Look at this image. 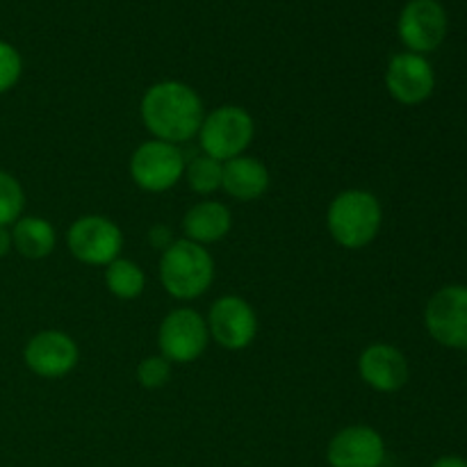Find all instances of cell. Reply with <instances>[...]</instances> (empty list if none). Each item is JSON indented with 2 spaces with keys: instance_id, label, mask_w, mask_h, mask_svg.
<instances>
[{
  "instance_id": "6da1fadb",
  "label": "cell",
  "mask_w": 467,
  "mask_h": 467,
  "mask_svg": "<svg viewBox=\"0 0 467 467\" xmlns=\"http://www.w3.org/2000/svg\"><path fill=\"white\" fill-rule=\"evenodd\" d=\"M140 114L153 140L181 146L199 135L205 108L194 87L181 80H162L144 91Z\"/></svg>"
},
{
  "instance_id": "7a4b0ae2",
  "label": "cell",
  "mask_w": 467,
  "mask_h": 467,
  "mask_svg": "<svg viewBox=\"0 0 467 467\" xmlns=\"http://www.w3.org/2000/svg\"><path fill=\"white\" fill-rule=\"evenodd\" d=\"M383 223V208L377 194L369 190H351L340 192L333 196L327 210V228L328 235L342 249H365L377 240Z\"/></svg>"
},
{
  "instance_id": "3957f363",
  "label": "cell",
  "mask_w": 467,
  "mask_h": 467,
  "mask_svg": "<svg viewBox=\"0 0 467 467\" xmlns=\"http://www.w3.org/2000/svg\"><path fill=\"white\" fill-rule=\"evenodd\" d=\"M160 283L169 296L178 301H192L203 296L214 283V258L208 246L196 242H173L160 254Z\"/></svg>"
},
{
  "instance_id": "277c9868",
  "label": "cell",
  "mask_w": 467,
  "mask_h": 467,
  "mask_svg": "<svg viewBox=\"0 0 467 467\" xmlns=\"http://www.w3.org/2000/svg\"><path fill=\"white\" fill-rule=\"evenodd\" d=\"M196 137L203 155L228 162L246 153L255 137V121L240 105H219L205 114Z\"/></svg>"
},
{
  "instance_id": "5b68a950",
  "label": "cell",
  "mask_w": 467,
  "mask_h": 467,
  "mask_svg": "<svg viewBox=\"0 0 467 467\" xmlns=\"http://www.w3.org/2000/svg\"><path fill=\"white\" fill-rule=\"evenodd\" d=\"M185 162L181 146L150 137L132 150L128 169H130L132 182L140 190L149 194H162L182 181Z\"/></svg>"
},
{
  "instance_id": "8992f818",
  "label": "cell",
  "mask_w": 467,
  "mask_h": 467,
  "mask_svg": "<svg viewBox=\"0 0 467 467\" xmlns=\"http://www.w3.org/2000/svg\"><path fill=\"white\" fill-rule=\"evenodd\" d=\"M68 254L89 267H108L123 251V233L117 222L103 214L78 217L67 231Z\"/></svg>"
},
{
  "instance_id": "52a82bcc",
  "label": "cell",
  "mask_w": 467,
  "mask_h": 467,
  "mask_svg": "<svg viewBox=\"0 0 467 467\" xmlns=\"http://www.w3.org/2000/svg\"><path fill=\"white\" fill-rule=\"evenodd\" d=\"M210 345V331L205 317L194 308H176L162 319L158 331L160 356L169 363L187 365L203 356Z\"/></svg>"
},
{
  "instance_id": "ba28073f",
  "label": "cell",
  "mask_w": 467,
  "mask_h": 467,
  "mask_svg": "<svg viewBox=\"0 0 467 467\" xmlns=\"http://www.w3.org/2000/svg\"><path fill=\"white\" fill-rule=\"evenodd\" d=\"M205 324H208L210 340H214L226 351L249 349L255 342L260 327L254 306L235 295L219 296L210 306Z\"/></svg>"
},
{
  "instance_id": "9c48e42d",
  "label": "cell",
  "mask_w": 467,
  "mask_h": 467,
  "mask_svg": "<svg viewBox=\"0 0 467 467\" xmlns=\"http://www.w3.org/2000/svg\"><path fill=\"white\" fill-rule=\"evenodd\" d=\"M424 327L438 345L467 349V285H445L424 308Z\"/></svg>"
},
{
  "instance_id": "30bf717a",
  "label": "cell",
  "mask_w": 467,
  "mask_h": 467,
  "mask_svg": "<svg viewBox=\"0 0 467 467\" xmlns=\"http://www.w3.org/2000/svg\"><path fill=\"white\" fill-rule=\"evenodd\" d=\"M78 360H80V349H78L76 340L68 333L55 331V328L35 333L23 349L26 368L35 377L48 379V381L71 374Z\"/></svg>"
},
{
  "instance_id": "8fae6325",
  "label": "cell",
  "mask_w": 467,
  "mask_h": 467,
  "mask_svg": "<svg viewBox=\"0 0 467 467\" xmlns=\"http://www.w3.org/2000/svg\"><path fill=\"white\" fill-rule=\"evenodd\" d=\"M401 44L409 53H433L447 36V12L438 0H410L397 21Z\"/></svg>"
},
{
  "instance_id": "7c38bea8",
  "label": "cell",
  "mask_w": 467,
  "mask_h": 467,
  "mask_svg": "<svg viewBox=\"0 0 467 467\" xmlns=\"http://www.w3.org/2000/svg\"><path fill=\"white\" fill-rule=\"evenodd\" d=\"M388 94L401 105H420L431 99L436 89V73L431 62L418 53H400L388 62L386 68Z\"/></svg>"
},
{
  "instance_id": "4fadbf2b",
  "label": "cell",
  "mask_w": 467,
  "mask_h": 467,
  "mask_svg": "<svg viewBox=\"0 0 467 467\" xmlns=\"http://www.w3.org/2000/svg\"><path fill=\"white\" fill-rule=\"evenodd\" d=\"M327 461L331 467H381L386 461V442L377 429L354 424L331 438Z\"/></svg>"
},
{
  "instance_id": "5bb4252c",
  "label": "cell",
  "mask_w": 467,
  "mask_h": 467,
  "mask_svg": "<svg viewBox=\"0 0 467 467\" xmlns=\"http://www.w3.org/2000/svg\"><path fill=\"white\" fill-rule=\"evenodd\" d=\"M358 374L372 390L390 395L409 383L410 368L404 351L390 342H372L358 356Z\"/></svg>"
},
{
  "instance_id": "9a60e30c",
  "label": "cell",
  "mask_w": 467,
  "mask_h": 467,
  "mask_svg": "<svg viewBox=\"0 0 467 467\" xmlns=\"http://www.w3.org/2000/svg\"><path fill=\"white\" fill-rule=\"evenodd\" d=\"M269 185H272V176L263 160L254 158V155H240V158L223 162L222 190L231 199L240 201V203L258 201L267 194Z\"/></svg>"
},
{
  "instance_id": "2e32d148",
  "label": "cell",
  "mask_w": 467,
  "mask_h": 467,
  "mask_svg": "<svg viewBox=\"0 0 467 467\" xmlns=\"http://www.w3.org/2000/svg\"><path fill=\"white\" fill-rule=\"evenodd\" d=\"M233 214L222 201L205 199L192 205L182 217V233L185 240L196 242L201 246L217 244L231 233Z\"/></svg>"
},
{
  "instance_id": "e0dca14e",
  "label": "cell",
  "mask_w": 467,
  "mask_h": 467,
  "mask_svg": "<svg viewBox=\"0 0 467 467\" xmlns=\"http://www.w3.org/2000/svg\"><path fill=\"white\" fill-rule=\"evenodd\" d=\"M9 231H12L14 251L27 260L48 258L57 244V231L53 223L36 214H30V217L23 214Z\"/></svg>"
},
{
  "instance_id": "ac0fdd59",
  "label": "cell",
  "mask_w": 467,
  "mask_h": 467,
  "mask_svg": "<svg viewBox=\"0 0 467 467\" xmlns=\"http://www.w3.org/2000/svg\"><path fill=\"white\" fill-rule=\"evenodd\" d=\"M105 287L109 295L121 301H132L141 296L146 287V274L135 260H128L119 255L117 260L105 267Z\"/></svg>"
},
{
  "instance_id": "d6986e66",
  "label": "cell",
  "mask_w": 467,
  "mask_h": 467,
  "mask_svg": "<svg viewBox=\"0 0 467 467\" xmlns=\"http://www.w3.org/2000/svg\"><path fill=\"white\" fill-rule=\"evenodd\" d=\"M182 178H185L187 185H190V190L194 192V194L210 196L214 194V192L222 190L223 162L201 153L196 155V158L187 160Z\"/></svg>"
},
{
  "instance_id": "ffe728a7",
  "label": "cell",
  "mask_w": 467,
  "mask_h": 467,
  "mask_svg": "<svg viewBox=\"0 0 467 467\" xmlns=\"http://www.w3.org/2000/svg\"><path fill=\"white\" fill-rule=\"evenodd\" d=\"M26 210V190L16 176L0 169V226L12 228Z\"/></svg>"
},
{
  "instance_id": "44dd1931",
  "label": "cell",
  "mask_w": 467,
  "mask_h": 467,
  "mask_svg": "<svg viewBox=\"0 0 467 467\" xmlns=\"http://www.w3.org/2000/svg\"><path fill=\"white\" fill-rule=\"evenodd\" d=\"M137 383L146 390H160L171 381V363L164 356H146L140 365H137Z\"/></svg>"
},
{
  "instance_id": "7402d4cb",
  "label": "cell",
  "mask_w": 467,
  "mask_h": 467,
  "mask_svg": "<svg viewBox=\"0 0 467 467\" xmlns=\"http://www.w3.org/2000/svg\"><path fill=\"white\" fill-rule=\"evenodd\" d=\"M23 73V57L12 44L0 39V94H7L18 85Z\"/></svg>"
},
{
  "instance_id": "603a6c76",
  "label": "cell",
  "mask_w": 467,
  "mask_h": 467,
  "mask_svg": "<svg viewBox=\"0 0 467 467\" xmlns=\"http://www.w3.org/2000/svg\"><path fill=\"white\" fill-rule=\"evenodd\" d=\"M149 240H150V244H153V249H158L160 254H162L164 249H169V246L176 242L171 237V231H169L167 226H153V228H150Z\"/></svg>"
},
{
  "instance_id": "cb8c5ba5",
  "label": "cell",
  "mask_w": 467,
  "mask_h": 467,
  "mask_svg": "<svg viewBox=\"0 0 467 467\" xmlns=\"http://www.w3.org/2000/svg\"><path fill=\"white\" fill-rule=\"evenodd\" d=\"M14 249L12 244V231L5 226H0V258H5V255H9V251Z\"/></svg>"
},
{
  "instance_id": "d4e9b609",
  "label": "cell",
  "mask_w": 467,
  "mask_h": 467,
  "mask_svg": "<svg viewBox=\"0 0 467 467\" xmlns=\"http://www.w3.org/2000/svg\"><path fill=\"white\" fill-rule=\"evenodd\" d=\"M431 467H467V461L459 459V456H442Z\"/></svg>"
}]
</instances>
